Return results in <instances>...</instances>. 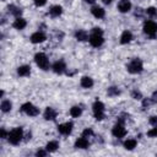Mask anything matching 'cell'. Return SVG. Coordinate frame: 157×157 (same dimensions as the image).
<instances>
[{
    "instance_id": "obj_30",
    "label": "cell",
    "mask_w": 157,
    "mask_h": 157,
    "mask_svg": "<svg viewBox=\"0 0 157 157\" xmlns=\"http://www.w3.org/2000/svg\"><path fill=\"white\" fill-rule=\"evenodd\" d=\"M147 136H150V137H157V126H155L151 130H148L147 131Z\"/></svg>"
},
{
    "instance_id": "obj_20",
    "label": "cell",
    "mask_w": 157,
    "mask_h": 157,
    "mask_svg": "<svg viewBox=\"0 0 157 157\" xmlns=\"http://www.w3.org/2000/svg\"><path fill=\"white\" fill-rule=\"evenodd\" d=\"M75 38L77 40H80V42H85V40L88 39V34H87V32L85 29H77L75 32Z\"/></svg>"
},
{
    "instance_id": "obj_34",
    "label": "cell",
    "mask_w": 157,
    "mask_h": 157,
    "mask_svg": "<svg viewBox=\"0 0 157 157\" xmlns=\"http://www.w3.org/2000/svg\"><path fill=\"white\" fill-rule=\"evenodd\" d=\"M150 124H152L153 126H157V115L150 118Z\"/></svg>"
},
{
    "instance_id": "obj_12",
    "label": "cell",
    "mask_w": 157,
    "mask_h": 157,
    "mask_svg": "<svg viewBox=\"0 0 157 157\" xmlns=\"http://www.w3.org/2000/svg\"><path fill=\"white\" fill-rule=\"evenodd\" d=\"M52 69H53V71L55 74H63L65 71V69H66V65H65V63L63 60H58V61H55L53 64Z\"/></svg>"
},
{
    "instance_id": "obj_22",
    "label": "cell",
    "mask_w": 157,
    "mask_h": 157,
    "mask_svg": "<svg viewBox=\"0 0 157 157\" xmlns=\"http://www.w3.org/2000/svg\"><path fill=\"white\" fill-rule=\"evenodd\" d=\"M7 11H9V13H11V15H13L16 17H20L21 13H22V10L20 7L15 6V5H9L7 6Z\"/></svg>"
},
{
    "instance_id": "obj_15",
    "label": "cell",
    "mask_w": 157,
    "mask_h": 157,
    "mask_svg": "<svg viewBox=\"0 0 157 157\" xmlns=\"http://www.w3.org/2000/svg\"><path fill=\"white\" fill-rule=\"evenodd\" d=\"M63 13V7L60 5H54L49 9V15L52 17H59Z\"/></svg>"
},
{
    "instance_id": "obj_23",
    "label": "cell",
    "mask_w": 157,
    "mask_h": 157,
    "mask_svg": "<svg viewBox=\"0 0 157 157\" xmlns=\"http://www.w3.org/2000/svg\"><path fill=\"white\" fill-rule=\"evenodd\" d=\"M81 114H82V108L78 107V105H74V107L70 109V115H71L72 118H78Z\"/></svg>"
},
{
    "instance_id": "obj_19",
    "label": "cell",
    "mask_w": 157,
    "mask_h": 157,
    "mask_svg": "<svg viewBox=\"0 0 157 157\" xmlns=\"http://www.w3.org/2000/svg\"><path fill=\"white\" fill-rule=\"evenodd\" d=\"M26 25H27V22H26V20L22 18V17H16V20H15L13 23H12V26H13L16 29H23V28L26 27Z\"/></svg>"
},
{
    "instance_id": "obj_29",
    "label": "cell",
    "mask_w": 157,
    "mask_h": 157,
    "mask_svg": "<svg viewBox=\"0 0 157 157\" xmlns=\"http://www.w3.org/2000/svg\"><path fill=\"white\" fill-rule=\"evenodd\" d=\"M92 135H93V130L91 128H87L82 131V136H85V137H91Z\"/></svg>"
},
{
    "instance_id": "obj_32",
    "label": "cell",
    "mask_w": 157,
    "mask_h": 157,
    "mask_svg": "<svg viewBox=\"0 0 157 157\" xmlns=\"http://www.w3.org/2000/svg\"><path fill=\"white\" fill-rule=\"evenodd\" d=\"M33 1H34V5L38 6V7L44 6V5L47 4V0H33Z\"/></svg>"
},
{
    "instance_id": "obj_17",
    "label": "cell",
    "mask_w": 157,
    "mask_h": 157,
    "mask_svg": "<svg viewBox=\"0 0 157 157\" xmlns=\"http://www.w3.org/2000/svg\"><path fill=\"white\" fill-rule=\"evenodd\" d=\"M131 39H132V33H131L130 31H128V29L124 31V32L121 33V36H120V43H121V44L130 43Z\"/></svg>"
},
{
    "instance_id": "obj_8",
    "label": "cell",
    "mask_w": 157,
    "mask_h": 157,
    "mask_svg": "<svg viewBox=\"0 0 157 157\" xmlns=\"http://www.w3.org/2000/svg\"><path fill=\"white\" fill-rule=\"evenodd\" d=\"M112 134H113L115 137H118V139L124 137V136L126 135V129H125V126L123 125V123L115 124V125L113 126V129H112Z\"/></svg>"
},
{
    "instance_id": "obj_4",
    "label": "cell",
    "mask_w": 157,
    "mask_h": 157,
    "mask_svg": "<svg viewBox=\"0 0 157 157\" xmlns=\"http://www.w3.org/2000/svg\"><path fill=\"white\" fill-rule=\"evenodd\" d=\"M34 61L42 70H48L49 69V60L44 53H37L34 55Z\"/></svg>"
},
{
    "instance_id": "obj_14",
    "label": "cell",
    "mask_w": 157,
    "mask_h": 157,
    "mask_svg": "<svg viewBox=\"0 0 157 157\" xmlns=\"http://www.w3.org/2000/svg\"><path fill=\"white\" fill-rule=\"evenodd\" d=\"M55 118H56V112H55V109L52 108V107L45 108V110H44V119H45V120H54Z\"/></svg>"
},
{
    "instance_id": "obj_1",
    "label": "cell",
    "mask_w": 157,
    "mask_h": 157,
    "mask_svg": "<svg viewBox=\"0 0 157 157\" xmlns=\"http://www.w3.org/2000/svg\"><path fill=\"white\" fill-rule=\"evenodd\" d=\"M88 40H90V44H91L92 47H94V48L101 47V45L103 44V42H104L102 28H99V27L92 28L91 34H90V37H88Z\"/></svg>"
},
{
    "instance_id": "obj_2",
    "label": "cell",
    "mask_w": 157,
    "mask_h": 157,
    "mask_svg": "<svg viewBox=\"0 0 157 157\" xmlns=\"http://www.w3.org/2000/svg\"><path fill=\"white\" fill-rule=\"evenodd\" d=\"M22 137H23V130H22V128H15V129H12L9 132L7 140L12 145H18L21 142Z\"/></svg>"
},
{
    "instance_id": "obj_36",
    "label": "cell",
    "mask_w": 157,
    "mask_h": 157,
    "mask_svg": "<svg viewBox=\"0 0 157 157\" xmlns=\"http://www.w3.org/2000/svg\"><path fill=\"white\" fill-rule=\"evenodd\" d=\"M150 104H151V99H144V102H142L144 107H148Z\"/></svg>"
},
{
    "instance_id": "obj_5",
    "label": "cell",
    "mask_w": 157,
    "mask_h": 157,
    "mask_svg": "<svg viewBox=\"0 0 157 157\" xmlns=\"http://www.w3.org/2000/svg\"><path fill=\"white\" fill-rule=\"evenodd\" d=\"M93 108V114H94V118L97 120H102L104 118V104L101 102V101H96L92 105Z\"/></svg>"
},
{
    "instance_id": "obj_16",
    "label": "cell",
    "mask_w": 157,
    "mask_h": 157,
    "mask_svg": "<svg viewBox=\"0 0 157 157\" xmlns=\"http://www.w3.org/2000/svg\"><path fill=\"white\" fill-rule=\"evenodd\" d=\"M91 12H92V15H93L96 18H103L104 15H105V11H104L102 7H99V6H93V7L91 9Z\"/></svg>"
},
{
    "instance_id": "obj_26",
    "label": "cell",
    "mask_w": 157,
    "mask_h": 157,
    "mask_svg": "<svg viewBox=\"0 0 157 157\" xmlns=\"http://www.w3.org/2000/svg\"><path fill=\"white\" fill-rule=\"evenodd\" d=\"M0 108H1V110H2L4 113H7V112L11 110V108H12V103H11L10 101H2Z\"/></svg>"
},
{
    "instance_id": "obj_18",
    "label": "cell",
    "mask_w": 157,
    "mask_h": 157,
    "mask_svg": "<svg viewBox=\"0 0 157 157\" xmlns=\"http://www.w3.org/2000/svg\"><path fill=\"white\" fill-rule=\"evenodd\" d=\"M17 74L20 76H22V77L28 76L31 74V66L29 65H21V66H18L17 67Z\"/></svg>"
},
{
    "instance_id": "obj_25",
    "label": "cell",
    "mask_w": 157,
    "mask_h": 157,
    "mask_svg": "<svg viewBox=\"0 0 157 157\" xmlns=\"http://www.w3.org/2000/svg\"><path fill=\"white\" fill-rule=\"evenodd\" d=\"M58 147H59V144H58L56 141H49V142L45 145V150H47L48 152H55V151L58 150Z\"/></svg>"
},
{
    "instance_id": "obj_10",
    "label": "cell",
    "mask_w": 157,
    "mask_h": 157,
    "mask_svg": "<svg viewBox=\"0 0 157 157\" xmlns=\"http://www.w3.org/2000/svg\"><path fill=\"white\" fill-rule=\"evenodd\" d=\"M131 9V2L129 0H120L118 2V10L121 12V13H125V12H129Z\"/></svg>"
},
{
    "instance_id": "obj_31",
    "label": "cell",
    "mask_w": 157,
    "mask_h": 157,
    "mask_svg": "<svg viewBox=\"0 0 157 157\" xmlns=\"http://www.w3.org/2000/svg\"><path fill=\"white\" fill-rule=\"evenodd\" d=\"M132 98L134 99H141L142 98V94L140 91H132Z\"/></svg>"
},
{
    "instance_id": "obj_3",
    "label": "cell",
    "mask_w": 157,
    "mask_h": 157,
    "mask_svg": "<svg viewBox=\"0 0 157 157\" xmlns=\"http://www.w3.org/2000/svg\"><path fill=\"white\" fill-rule=\"evenodd\" d=\"M126 69L130 74H140L144 69V65H142V61L139 59V58H134L128 65H126Z\"/></svg>"
},
{
    "instance_id": "obj_38",
    "label": "cell",
    "mask_w": 157,
    "mask_h": 157,
    "mask_svg": "<svg viewBox=\"0 0 157 157\" xmlns=\"http://www.w3.org/2000/svg\"><path fill=\"white\" fill-rule=\"evenodd\" d=\"M85 1H86L87 4H93V2L96 1V0H85Z\"/></svg>"
},
{
    "instance_id": "obj_11",
    "label": "cell",
    "mask_w": 157,
    "mask_h": 157,
    "mask_svg": "<svg viewBox=\"0 0 157 157\" xmlns=\"http://www.w3.org/2000/svg\"><path fill=\"white\" fill-rule=\"evenodd\" d=\"M47 39V37H45V34L43 33V32H34L32 36H31V42L32 43H34V44H37V43H42V42H44Z\"/></svg>"
},
{
    "instance_id": "obj_33",
    "label": "cell",
    "mask_w": 157,
    "mask_h": 157,
    "mask_svg": "<svg viewBox=\"0 0 157 157\" xmlns=\"http://www.w3.org/2000/svg\"><path fill=\"white\" fill-rule=\"evenodd\" d=\"M47 152H48L47 150H45V151H44V150H38V151L36 152V156H37V157H44V156L47 155Z\"/></svg>"
},
{
    "instance_id": "obj_6",
    "label": "cell",
    "mask_w": 157,
    "mask_h": 157,
    "mask_svg": "<svg viewBox=\"0 0 157 157\" xmlns=\"http://www.w3.org/2000/svg\"><path fill=\"white\" fill-rule=\"evenodd\" d=\"M21 110H22L23 113H26L27 115H29V117H36V115H38V113H39V109H38L34 104H32V103H29V102L22 104Z\"/></svg>"
},
{
    "instance_id": "obj_7",
    "label": "cell",
    "mask_w": 157,
    "mask_h": 157,
    "mask_svg": "<svg viewBox=\"0 0 157 157\" xmlns=\"http://www.w3.org/2000/svg\"><path fill=\"white\" fill-rule=\"evenodd\" d=\"M144 32L147 34V36H151L153 37L156 33H157V23L155 21H146L144 23Z\"/></svg>"
},
{
    "instance_id": "obj_9",
    "label": "cell",
    "mask_w": 157,
    "mask_h": 157,
    "mask_svg": "<svg viewBox=\"0 0 157 157\" xmlns=\"http://www.w3.org/2000/svg\"><path fill=\"white\" fill-rule=\"evenodd\" d=\"M72 128H74L72 123H71V121H66V123H64V124L58 125V131H59L60 134H63V135H69V134H71Z\"/></svg>"
},
{
    "instance_id": "obj_27",
    "label": "cell",
    "mask_w": 157,
    "mask_h": 157,
    "mask_svg": "<svg viewBox=\"0 0 157 157\" xmlns=\"http://www.w3.org/2000/svg\"><path fill=\"white\" fill-rule=\"evenodd\" d=\"M107 93H108V96L114 97V96L120 94V90H119L118 87H109V88H108V91H107Z\"/></svg>"
},
{
    "instance_id": "obj_21",
    "label": "cell",
    "mask_w": 157,
    "mask_h": 157,
    "mask_svg": "<svg viewBox=\"0 0 157 157\" xmlns=\"http://www.w3.org/2000/svg\"><path fill=\"white\" fill-rule=\"evenodd\" d=\"M80 83H81V86H82L83 88H91V87L93 86V80H92L91 77H88V76H83V77L81 78Z\"/></svg>"
},
{
    "instance_id": "obj_13",
    "label": "cell",
    "mask_w": 157,
    "mask_h": 157,
    "mask_svg": "<svg viewBox=\"0 0 157 157\" xmlns=\"http://www.w3.org/2000/svg\"><path fill=\"white\" fill-rule=\"evenodd\" d=\"M88 145H90V142H88L87 137H85V136L78 137V139L75 141V147H76V148H82V150H85V148L88 147Z\"/></svg>"
},
{
    "instance_id": "obj_24",
    "label": "cell",
    "mask_w": 157,
    "mask_h": 157,
    "mask_svg": "<svg viewBox=\"0 0 157 157\" xmlns=\"http://www.w3.org/2000/svg\"><path fill=\"white\" fill-rule=\"evenodd\" d=\"M136 145H137V142L135 139H128L124 141V147L126 150H134L136 147Z\"/></svg>"
},
{
    "instance_id": "obj_28",
    "label": "cell",
    "mask_w": 157,
    "mask_h": 157,
    "mask_svg": "<svg viewBox=\"0 0 157 157\" xmlns=\"http://www.w3.org/2000/svg\"><path fill=\"white\" fill-rule=\"evenodd\" d=\"M146 13H147V16H150V17H157V9L153 7V6L147 7V9H146Z\"/></svg>"
},
{
    "instance_id": "obj_35",
    "label": "cell",
    "mask_w": 157,
    "mask_h": 157,
    "mask_svg": "<svg viewBox=\"0 0 157 157\" xmlns=\"http://www.w3.org/2000/svg\"><path fill=\"white\" fill-rule=\"evenodd\" d=\"M0 136H1V139H6V137L9 136V134L6 132L5 129H1V130H0Z\"/></svg>"
},
{
    "instance_id": "obj_37",
    "label": "cell",
    "mask_w": 157,
    "mask_h": 157,
    "mask_svg": "<svg viewBox=\"0 0 157 157\" xmlns=\"http://www.w3.org/2000/svg\"><path fill=\"white\" fill-rule=\"evenodd\" d=\"M102 1H103L105 5H109V4H112V1H113V0H102Z\"/></svg>"
}]
</instances>
